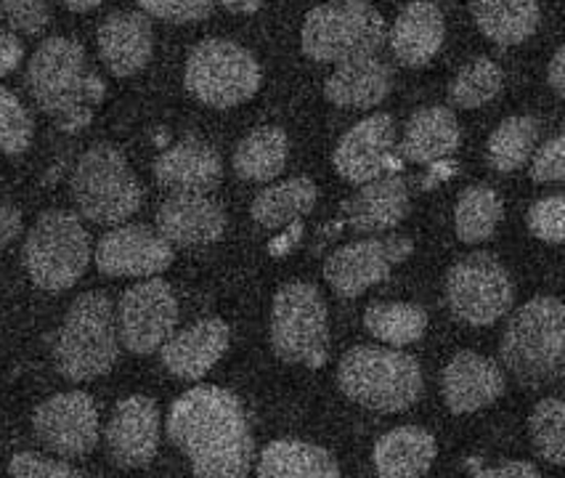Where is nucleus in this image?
<instances>
[{
  "label": "nucleus",
  "instance_id": "obj_1",
  "mask_svg": "<svg viewBox=\"0 0 565 478\" xmlns=\"http://www.w3.org/2000/svg\"><path fill=\"white\" fill-rule=\"evenodd\" d=\"M168 436L194 476L239 478L253 468L255 438L247 412L232 391L196 385L168 412Z\"/></svg>",
  "mask_w": 565,
  "mask_h": 478
},
{
  "label": "nucleus",
  "instance_id": "obj_2",
  "mask_svg": "<svg viewBox=\"0 0 565 478\" xmlns=\"http://www.w3.org/2000/svg\"><path fill=\"white\" fill-rule=\"evenodd\" d=\"M32 99L45 115L56 117L64 130H81L104 99V83L88 70L81 43L70 38H49L38 45L28 64Z\"/></svg>",
  "mask_w": 565,
  "mask_h": 478
},
{
  "label": "nucleus",
  "instance_id": "obj_3",
  "mask_svg": "<svg viewBox=\"0 0 565 478\" xmlns=\"http://www.w3.org/2000/svg\"><path fill=\"white\" fill-rule=\"evenodd\" d=\"M499 357L525 385L561 378L565 362V306L555 296H536L512 314Z\"/></svg>",
  "mask_w": 565,
  "mask_h": 478
},
{
  "label": "nucleus",
  "instance_id": "obj_4",
  "mask_svg": "<svg viewBox=\"0 0 565 478\" xmlns=\"http://www.w3.org/2000/svg\"><path fill=\"white\" fill-rule=\"evenodd\" d=\"M338 383L351 402L374 412H404L423 399L419 362L393 346H356L340 359Z\"/></svg>",
  "mask_w": 565,
  "mask_h": 478
},
{
  "label": "nucleus",
  "instance_id": "obj_5",
  "mask_svg": "<svg viewBox=\"0 0 565 478\" xmlns=\"http://www.w3.org/2000/svg\"><path fill=\"white\" fill-rule=\"evenodd\" d=\"M120 357L115 306L104 293H83L54 338V367L72 383L96 380Z\"/></svg>",
  "mask_w": 565,
  "mask_h": 478
},
{
  "label": "nucleus",
  "instance_id": "obj_6",
  "mask_svg": "<svg viewBox=\"0 0 565 478\" xmlns=\"http://www.w3.org/2000/svg\"><path fill=\"white\" fill-rule=\"evenodd\" d=\"M72 200L83 219L98 226H117L138 213L143 192L120 149L94 144L72 173Z\"/></svg>",
  "mask_w": 565,
  "mask_h": 478
},
{
  "label": "nucleus",
  "instance_id": "obj_7",
  "mask_svg": "<svg viewBox=\"0 0 565 478\" xmlns=\"http://www.w3.org/2000/svg\"><path fill=\"white\" fill-rule=\"evenodd\" d=\"M387 24L366 0H338L317 6L306 17L300 45L313 62L340 64L348 59L372 56L383 49Z\"/></svg>",
  "mask_w": 565,
  "mask_h": 478
},
{
  "label": "nucleus",
  "instance_id": "obj_8",
  "mask_svg": "<svg viewBox=\"0 0 565 478\" xmlns=\"http://www.w3.org/2000/svg\"><path fill=\"white\" fill-rule=\"evenodd\" d=\"M24 266L41 290L62 293L75 287L90 264V237L75 213L49 211L24 240Z\"/></svg>",
  "mask_w": 565,
  "mask_h": 478
},
{
  "label": "nucleus",
  "instance_id": "obj_9",
  "mask_svg": "<svg viewBox=\"0 0 565 478\" xmlns=\"http://www.w3.org/2000/svg\"><path fill=\"white\" fill-rule=\"evenodd\" d=\"M183 83L189 94L207 107H239L258 94L260 64L239 43L210 38L189 54Z\"/></svg>",
  "mask_w": 565,
  "mask_h": 478
},
{
  "label": "nucleus",
  "instance_id": "obj_10",
  "mask_svg": "<svg viewBox=\"0 0 565 478\" xmlns=\"http://www.w3.org/2000/svg\"><path fill=\"white\" fill-rule=\"evenodd\" d=\"M271 349L281 362L321 367L330 349V325L321 293L308 282H290L274 296Z\"/></svg>",
  "mask_w": 565,
  "mask_h": 478
},
{
  "label": "nucleus",
  "instance_id": "obj_11",
  "mask_svg": "<svg viewBox=\"0 0 565 478\" xmlns=\"http://www.w3.org/2000/svg\"><path fill=\"white\" fill-rule=\"evenodd\" d=\"M515 287L508 268L491 253H470L446 277V304L459 322L489 327L512 309Z\"/></svg>",
  "mask_w": 565,
  "mask_h": 478
},
{
  "label": "nucleus",
  "instance_id": "obj_12",
  "mask_svg": "<svg viewBox=\"0 0 565 478\" xmlns=\"http://www.w3.org/2000/svg\"><path fill=\"white\" fill-rule=\"evenodd\" d=\"M117 338L136 357L162 349L179 325V300L166 279H143L122 293L115 311Z\"/></svg>",
  "mask_w": 565,
  "mask_h": 478
},
{
  "label": "nucleus",
  "instance_id": "obj_13",
  "mask_svg": "<svg viewBox=\"0 0 565 478\" xmlns=\"http://www.w3.org/2000/svg\"><path fill=\"white\" fill-rule=\"evenodd\" d=\"M414 253L409 237H370L343 245L324 261V279L338 298H359L370 287L391 277L393 266Z\"/></svg>",
  "mask_w": 565,
  "mask_h": 478
},
{
  "label": "nucleus",
  "instance_id": "obj_14",
  "mask_svg": "<svg viewBox=\"0 0 565 478\" xmlns=\"http://www.w3.org/2000/svg\"><path fill=\"white\" fill-rule=\"evenodd\" d=\"M32 431L45 449L77 460L98 447V410L83 391H67L45 399L32 415Z\"/></svg>",
  "mask_w": 565,
  "mask_h": 478
},
{
  "label": "nucleus",
  "instance_id": "obj_15",
  "mask_svg": "<svg viewBox=\"0 0 565 478\" xmlns=\"http://www.w3.org/2000/svg\"><path fill=\"white\" fill-rule=\"evenodd\" d=\"M94 261L104 277H157L173 264V245L157 229L117 224L98 240Z\"/></svg>",
  "mask_w": 565,
  "mask_h": 478
},
{
  "label": "nucleus",
  "instance_id": "obj_16",
  "mask_svg": "<svg viewBox=\"0 0 565 478\" xmlns=\"http://www.w3.org/2000/svg\"><path fill=\"white\" fill-rule=\"evenodd\" d=\"M160 407L149 396H128L117 404L107 425V452L117 468H147L160 449Z\"/></svg>",
  "mask_w": 565,
  "mask_h": 478
},
{
  "label": "nucleus",
  "instance_id": "obj_17",
  "mask_svg": "<svg viewBox=\"0 0 565 478\" xmlns=\"http://www.w3.org/2000/svg\"><path fill=\"white\" fill-rule=\"evenodd\" d=\"M393 144H396L393 117L374 113L340 139L338 149L332 152V166L340 179L361 187L383 176V170L393 168Z\"/></svg>",
  "mask_w": 565,
  "mask_h": 478
},
{
  "label": "nucleus",
  "instance_id": "obj_18",
  "mask_svg": "<svg viewBox=\"0 0 565 478\" xmlns=\"http://www.w3.org/2000/svg\"><path fill=\"white\" fill-rule=\"evenodd\" d=\"M157 232L179 247L213 245L226 232V213L207 194L175 192L157 211Z\"/></svg>",
  "mask_w": 565,
  "mask_h": 478
},
{
  "label": "nucleus",
  "instance_id": "obj_19",
  "mask_svg": "<svg viewBox=\"0 0 565 478\" xmlns=\"http://www.w3.org/2000/svg\"><path fill=\"white\" fill-rule=\"evenodd\" d=\"M98 56L115 77H130L149 64L154 51V32L147 14L115 11L98 24Z\"/></svg>",
  "mask_w": 565,
  "mask_h": 478
},
{
  "label": "nucleus",
  "instance_id": "obj_20",
  "mask_svg": "<svg viewBox=\"0 0 565 478\" xmlns=\"http://www.w3.org/2000/svg\"><path fill=\"white\" fill-rule=\"evenodd\" d=\"M502 370L497 362L481 357L476 351H459L444 370V402L455 415H470L489 404H494L504 394Z\"/></svg>",
  "mask_w": 565,
  "mask_h": 478
},
{
  "label": "nucleus",
  "instance_id": "obj_21",
  "mask_svg": "<svg viewBox=\"0 0 565 478\" xmlns=\"http://www.w3.org/2000/svg\"><path fill=\"white\" fill-rule=\"evenodd\" d=\"M228 340H232V330L223 319H200L179 336L173 332L162 343V364L170 375L181 380H202L221 362L228 349Z\"/></svg>",
  "mask_w": 565,
  "mask_h": 478
},
{
  "label": "nucleus",
  "instance_id": "obj_22",
  "mask_svg": "<svg viewBox=\"0 0 565 478\" xmlns=\"http://www.w3.org/2000/svg\"><path fill=\"white\" fill-rule=\"evenodd\" d=\"M409 213V187L401 176H377L361 183L343 202L345 224L361 234H383L396 229Z\"/></svg>",
  "mask_w": 565,
  "mask_h": 478
},
{
  "label": "nucleus",
  "instance_id": "obj_23",
  "mask_svg": "<svg viewBox=\"0 0 565 478\" xmlns=\"http://www.w3.org/2000/svg\"><path fill=\"white\" fill-rule=\"evenodd\" d=\"M154 179L170 192L207 194L223 179V160L210 144L183 139L157 157Z\"/></svg>",
  "mask_w": 565,
  "mask_h": 478
},
{
  "label": "nucleus",
  "instance_id": "obj_24",
  "mask_svg": "<svg viewBox=\"0 0 565 478\" xmlns=\"http://www.w3.org/2000/svg\"><path fill=\"white\" fill-rule=\"evenodd\" d=\"M393 88L391 64L377 54L340 62L338 70L327 77L324 96L334 107L372 109L387 99Z\"/></svg>",
  "mask_w": 565,
  "mask_h": 478
},
{
  "label": "nucleus",
  "instance_id": "obj_25",
  "mask_svg": "<svg viewBox=\"0 0 565 478\" xmlns=\"http://www.w3.org/2000/svg\"><path fill=\"white\" fill-rule=\"evenodd\" d=\"M444 38V14L430 0H412L396 17L391 32H387L393 56L404 67H425L441 51Z\"/></svg>",
  "mask_w": 565,
  "mask_h": 478
},
{
  "label": "nucleus",
  "instance_id": "obj_26",
  "mask_svg": "<svg viewBox=\"0 0 565 478\" xmlns=\"http://www.w3.org/2000/svg\"><path fill=\"white\" fill-rule=\"evenodd\" d=\"M438 457V444L433 434L417 425H401L377 438L372 463L383 478L425 476Z\"/></svg>",
  "mask_w": 565,
  "mask_h": 478
},
{
  "label": "nucleus",
  "instance_id": "obj_27",
  "mask_svg": "<svg viewBox=\"0 0 565 478\" xmlns=\"http://www.w3.org/2000/svg\"><path fill=\"white\" fill-rule=\"evenodd\" d=\"M459 144H462V130L455 113L449 107H425L412 115L398 152L417 166H430L455 155Z\"/></svg>",
  "mask_w": 565,
  "mask_h": 478
},
{
  "label": "nucleus",
  "instance_id": "obj_28",
  "mask_svg": "<svg viewBox=\"0 0 565 478\" xmlns=\"http://www.w3.org/2000/svg\"><path fill=\"white\" fill-rule=\"evenodd\" d=\"M260 478H338L340 465L330 449L308 442H271L260 452Z\"/></svg>",
  "mask_w": 565,
  "mask_h": 478
},
{
  "label": "nucleus",
  "instance_id": "obj_29",
  "mask_svg": "<svg viewBox=\"0 0 565 478\" xmlns=\"http://www.w3.org/2000/svg\"><path fill=\"white\" fill-rule=\"evenodd\" d=\"M472 19L489 41L521 45L539 30L536 0H472Z\"/></svg>",
  "mask_w": 565,
  "mask_h": 478
},
{
  "label": "nucleus",
  "instance_id": "obj_30",
  "mask_svg": "<svg viewBox=\"0 0 565 478\" xmlns=\"http://www.w3.org/2000/svg\"><path fill=\"white\" fill-rule=\"evenodd\" d=\"M290 136L279 126H263L247 134L234 149V173L245 181H271L287 168Z\"/></svg>",
  "mask_w": 565,
  "mask_h": 478
},
{
  "label": "nucleus",
  "instance_id": "obj_31",
  "mask_svg": "<svg viewBox=\"0 0 565 478\" xmlns=\"http://www.w3.org/2000/svg\"><path fill=\"white\" fill-rule=\"evenodd\" d=\"M317 183L306 179V176H295L290 181H281L276 187H268L266 192H260L253 208H249V213H253L255 224L266 229H281L311 213L317 208Z\"/></svg>",
  "mask_w": 565,
  "mask_h": 478
},
{
  "label": "nucleus",
  "instance_id": "obj_32",
  "mask_svg": "<svg viewBox=\"0 0 565 478\" xmlns=\"http://www.w3.org/2000/svg\"><path fill=\"white\" fill-rule=\"evenodd\" d=\"M364 327L374 340L404 349L417 343L428 330V314L417 304H401V300H380L364 314Z\"/></svg>",
  "mask_w": 565,
  "mask_h": 478
},
{
  "label": "nucleus",
  "instance_id": "obj_33",
  "mask_svg": "<svg viewBox=\"0 0 565 478\" xmlns=\"http://www.w3.org/2000/svg\"><path fill=\"white\" fill-rule=\"evenodd\" d=\"M504 202L491 187H468L459 194L455 208L457 237L465 245H481L494 237L497 226L502 224Z\"/></svg>",
  "mask_w": 565,
  "mask_h": 478
},
{
  "label": "nucleus",
  "instance_id": "obj_34",
  "mask_svg": "<svg viewBox=\"0 0 565 478\" xmlns=\"http://www.w3.org/2000/svg\"><path fill=\"white\" fill-rule=\"evenodd\" d=\"M539 139V123L531 115H515L502 120L491 134L486 157L489 166L497 173H515L529 162L531 152L536 149Z\"/></svg>",
  "mask_w": 565,
  "mask_h": 478
},
{
  "label": "nucleus",
  "instance_id": "obj_35",
  "mask_svg": "<svg viewBox=\"0 0 565 478\" xmlns=\"http://www.w3.org/2000/svg\"><path fill=\"white\" fill-rule=\"evenodd\" d=\"M502 85V67H499L494 59L478 56L465 64V67L455 75V81L449 83V102L451 107L459 109H478L491 99H497Z\"/></svg>",
  "mask_w": 565,
  "mask_h": 478
},
{
  "label": "nucleus",
  "instance_id": "obj_36",
  "mask_svg": "<svg viewBox=\"0 0 565 478\" xmlns=\"http://www.w3.org/2000/svg\"><path fill=\"white\" fill-rule=\"evenodd\" d=\"M534 452L550 465L565 463V404L557 396L542 399L529 421Z\"/></svg>",
  "mask_w": 565,
  "mask_h": 478
},
{
  "label": "nucleus",
  "instance_id": "obj_37",
  "mask_svg": "<svg viewBox=\"0 0 565 478\" xmlns=\"http://www.w3.org/2000/svg\"><path fill=\"white\" fill-rule=\"evenodd\" d=\"M35 126L22 102L0 85V152L22 155L28 152Z\"/></svg>",
  "mask_w": 565,
  "mask_h": 478
},
{
  "label": "nucleus",
  "instance_id": "obj_38",
  "mask_svg": "<svg viewBox=\"0 0 565 478\" xmlns=\"http://www.w3.org/2000/svg\"><path fill=\"white\" fill-rule=\"evenodd\" d=\"M0 19L22 35H38L51 19L49 0H0Z\"/></svg>",
  "mask_w": 565,
  "mask_h": 478
},
{
  "label": "nucleus",
  "instance_id": "obj_39",
  "mask_svg": "<svg viewBox=\"0 0 565 478\" xmlns=\"http://www.w3.org/2000/svg\"><path fill=\"white\" fill-rule=\"evenodd\" d=\"M143 14L170 24H194L213 14V0H136Z\"/></svg>",
  "mask_w": 565,
  "mask_h": 478
},
{
  "label": "nucleus",
  "instance_id": "obj_40",
  "mask_svg": "<svg viewBox=\"0 0 565 478\" xmlns=\"http://www.w3.org/2000/svg\"><path fill=\"white\" fill-rule=\"evenodd\" d=\"M563 219H565V200L563 194H552V198L536 200L529 208V232L534 237L550 242V245H561L563 242Z\"/></svg>",
  "mask_w": 565,
  "mask_h": 478
},
{
  "label": "nucleus",
  "instance_id": "obj_41",
  "mask_svg": "<svg viewBox=\"0 0 565 478\" xmlns=\"http://www.w3.org/2000/svg\"><path fill=\"white\" fill-rule=\"evenodd\" d=\"M9 474L19 478H75L83 476L81 470L62 460H51V457L35 455V452H19L11 457Z\"/></svg>",
  "mask_w": 565,
  "mask_h": 478
},
{
  "label": "nucleus",
  "instance_id": "obj_42",
  "mask_svg": "<svg viewBox=\"0 0 565 478\" xmlns=\"http://www.w3.org/2000/svg\"><path fill=\"white\" fill-rule=\"evenodd\" d=\"M565 176V136L557 134L539 149L531 166V179L536 183H555Z\"/></svg>",
  "mask_w": 565,
  "mask_h": 478
},
{
  "label": "nucleus",
  "instance_id": "obj_43",
  "mask_svg": "<svg viewBox=\"0 0 565 478\" xmlns=\"http://www.w3.org/2000/svg\"><path fill=\"white\" fill-rule=\"evenodd\" d=\"M468 470L472 476L483 478H539L542 474L536 470V465L521 463V460H504L494 465H481V463H468Z\"/></svg>",
  "mask_w": 565,
  "mask_h": 478
},
{
  "label": "nucleus",
  "instance_id": "obj_44",
  "mask_svg": "<svg viewBox=\"0 0 565 478\" xmlns=\"http://www.w3.org/2000/svg\"><path fill=\"white\" fill-rule=\"evenodd\" d=\"M24 59V49L19 43V38L11 35V32L0 30V77L14 72Z\"/></svg>",
  "mask_w": 565,
  "mask_h": 478
},
{
  "label": "nucleus",
  "instance_id": "obj_45",
  "mask_svg": "<svg viewBox=\"0 0 565 478\" xmlns=\"http://www.w3.org/2000/svg\"><path fill=\"white\" fill-rule=\"evenodd\" d=\"M22 234V213L9 202H0V251Z\"/></svg>",
  "mask_w": 565,
  "mask_h": 478
},
{
  "label": "nucleus",
  "instance_id": "obj_46",
  "mask_svg": "<svg viewBox=\"0 0 565 478\" xmlns=\"http://www.w3.org/2000/svg\"><path fill=\"white\" fill-rule=\"evenodd\" d=\"M547 83H550V88L555 91L557 99H563L565 96V49L563 45L555 51V56H552L550 70H547Z\"/></svg>",
  "mask_w": 565,
  "mask_h": 478
},
{
  "label": "nucleus",
  "instance_id": "obj_47",
  "mask_svg": "<svg viewBox=\"0 0 565 478\" xmlns=\"http://www.w3.org/2000/svg\"><path fill=\"white\" fill-rule=\"evenodd\" d=\"M213 3H221L232 14H255V11L263 9L266 0H213Z\"/></svg>",
  "mask_w": 565,
  "mask_h": 478
},
{
  "label": "nucleus",
  "instance_id": "obj_48",
  "mask_svg": "<svg viewBox=\"0 0 565 478\" xmlns=\"http://www.w3.org/2000/svg\"><path fill=\"white\" fill-rule=\"evenodd\" d=\"M64 6H67V9H72V11H90V9H96L98 3H102V0H62Z\"/></svg>",
  "mask_w": 565,
  "mask_h": 478
}]
</instances>
